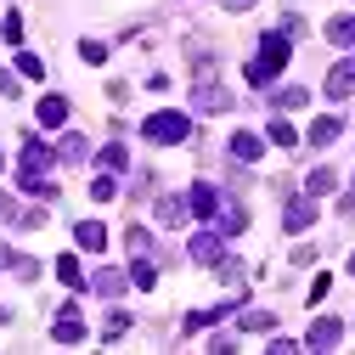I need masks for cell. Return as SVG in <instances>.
Instances as JSON below:
<instances>
[{"label": "cell", "mask_w": 355, "mask_h": 355, "mask_svg": "<svg viewBox=\"0 0 355 355\" xmlns=\"http://www.w3.org/2000/svg\"><path fill=\"white\" fill-rule=\"evenodd\" d=\"M293 57V40L282 34V28H271V34H265L259 40V57L248 62V85H271L277 73H282V62Z\"/></svg>", "instance_id": "obj_1"}, {"label": "cell", "mask_w": 355, "mask_h": 355, "mask_svg": "<svg viewBox=\"0 0 355 355\" xmlns=\"http://www.w3.org/2000/svg\"><path fill=\"white\" fill-rule=\"evenodd\" d=\"M141 136H147V141H158V147L192 141V119H187V113H153V119L141 124Z\"/></svg>", "instance_id": "obj_2"}, {"label": "cell", "mask_w": 355, "mask_h": 355, "mask_svg": "<svg viewBox=\"0 0 355 355\" xmlns=\"http://www.w3.org/2000/svg\"><path fill=\"white\" fill-rule=\"evenodd\" d=\"M187 254H192L198 265H220V259H226V232H220V226H203V232H192Z\"/></svg>", "instance_id": "obj_3"}, {"label": "cell", "mask_w": 355, "mask_h": 355, "mask_svg": "<svg viewBox=\"0 0 355 355\" xmlns=\"http://www.w3.org/2000/svg\"><path fill=\"white\" fill-rule=\"evenodd\" d=\"M57 164V147H46L40 136H23V153H17V175H46Z\"/></svg>", "instance_id": "obj_4"}, {"label": "cell", "mask_w": 355, "mask_h": 355, "mask_svg": "<svg viewBox=\"0 0 355 355\" xmlns=\"http://www.w3.org/2000/svg\"><path fill=\"white\" fill-rule=\"evenodd\" d=\"M51 338L57 344H85V316H79L73 304H62L57 316H51Z\"/></svg>", "instance_id": "obj_5"}, {"label": "cell", "mask_w": 355, "mask_h": 355, "mask_svg": "<svg viewBox=\"0 0 355 355\" xmlns=\"http://www.w3.org/2000/svg\"><path fill=\"white\" fill-rule=\"evenodd\" d=\"M192 107H198V113H226V107H232V91H226V85H214V79H198Z\"/></svg>", "instance_id": "obj_6"}, {"label": "cell", "mask_w": 355, "mask_h": 355, "mask_svg": "<svg viewBox=\"0 0 355 355\" xmlns=\"http://www.w3.org/2000/svg\"><path fill=\"white\" fill-rule=\"evenodd\" d=\"M310 220H316V198H310V192L282 203V226H288V232H310Z\"/></svg>", "instance_id": "obj_7"}, {"label": "cell", "mask_w": 355, "mask_h": 355, "mask_svg": "<svg viewBox=\"0 0 355 355\" xmlns=\"http://www.w3.org/2000/svg\"><path fill=\"white\" fill-rule=\"evenodd\" d=\"M214 226L226 232V237H237V232L248 226V209H243L237 198H220V214H214Z\"/></svg>", "instance_id": "obj_8"}, {"label": "cell", "mask_w": 355, "mask_h": 355, "mask_svg": "<svg viewBox=\"0 0 355 355\" xmlns=\"http://www.w3.org/2000/svg\"><path fill=\"white\" fill-rule=\"evenodd\" d=\"M338 136H344V119H338V113H322L316 124H310V136H304V141H310V147H333Z\"/></svg>", "instance_id": "obj_9"}, {"label": "cell", "mask_w": 355, "mask_h": 355, "mask_svg": "<svg viewBox=\"0 0 355 355\" xmlns=\"http://www.w3.org/2000/svg\"><path fill=\"white\" fill-rule=\"evenodd\" d=\"M73 243H79L85 254H102V248H107V226H102V220H79V226H73Z\"/></svg>", "instance_id": "obj_10"}, {"label": "cell", "mask_w": 355, "mask_h": 355, "mask_svg": "<svg viewBox=\"0 0 355 355\" xmlns=\"http://www.w3.org/2000/svg\"><path fill=\"white\" fill-rule=\"evenodd\" d=\"M187 214L214 220V214H220V192H214V187H192V192H187Z\"/></svg>", "instance_id": "obj_11"}, {"label": "cell", "mask_w": 355, "mask_h": 355, "mask_svg": "<svg viewBox=\"0 0 355 355\" xmlns=\"http://www.w3.org/2000/svg\"><path fill=\"white\" fill-rule=\"evenodd\" d=\"M124 282H130V271H113V265H102V271H91V288H96L102 299H119V293H124Z\"/></svg>", "instance_id": "obj_12"}, {"label": "cell", "mask_w": 355, "mask_h": 355, "mask_svg": "<svg viewBox=\"0 0 355 355\" xmlns=\"http://www.w3.org/2000/svg\"><path fill=\"white\" fill-rule=\"evenodd\" d=\"M338 338H344V322H333V316H322L316 327H310V338H304V344H310V349H333Z\"/></svg>", "instance_id": "obj_13"}, {"label": "cell", "mask_w": 355, "mask_h": 355, "mask_svg": "<svg viewBox=\"0 0 355 355\" xmlns=\"http://www.w3.org/2000/svg\"><path fill=\"white\" fill-rule=\"evenodd\" d=\"M349 85H355V62H338V68L327 73V102H344Z\"/></svg>", "instance_id": "obj_14"}, {"label": "cell", "mask_w": 355, "mask_h": 355, "mask_svg": "<svg viewBox=\"0 0 355 355\" xmlns=\"http://www.w3.org/2000/svg\"><path fill=\"white\" fill-rule=\"evenodd\" d=\"M259 153H265V141L254 136V130H237V136H232V158H237V164H254Z\"/></svg>", "instance_id": "obj_15"}, {"label": "cell", "mask_w": 355, "mask_h": 355, "mask_svg": "<svg viewBox=\"0 0 355 355\" xmlns=\"http://www.w3.org/2000/svg\"><path fill=\"white\" fill-rule=\"evenodd\" d=\"M57 158H62V164H85V158H91V147H85L79 130H68V136L57 141Z\"/></svg>", "instance_id": "obj_16"}, {"label": "cell", "mask_w": 355, "mask_h": 355, "mask_svg": "<svg viewBox=\"0 0 355 355\" xmlns=\"http://www.w3.org/2000/svg\"><path fill=\"white\" fill-rule=\"evenodd\" d=\"M57 282H62V288H91V277L79 271V259H73V254H62V259H57Z\"/></svg>", "instance_id": "obj_17"}, {"label": "cell", "mask_w": 355, "mask_h": 355, "mask_svg": "<svg viewBox=\"0 0 355 355\" xmlns=\"http://www.w3.org/2000/svg\"><path fill=\"white\" fill-rule=\"evenodd\" d=\"M271 102H277V113H299V107L310 102V91H304V85H282V91H277Z\"/></svg>", "instance_id": "obj_18"}, {"label": "cell", "mask_w": 355, "mask_h": 355, "mask_svg": "<svg viewBox=\"0 0 355 355\" xmlns=\"http://www.w3.org/2000/svg\"><path fill=\"white\" fill-rule=\"evenodd\" d=\"M17 187H23L28 198H46V203L57 198V181H51V175H17Z\"/></svg>", "instance_id": "obj_19"}, {"label": "cell", "mask_w": 355, "mask_h": 355, "mask_svg": "<svg viewBox=\"0 0 355 355\" xmlns=\"http://www.w3.org/2000/svg\"><path fill=\"white\" fill-rule=\"evenodd\" d=\"M130 288H158V271H153V254H136V265H130Z\"/></svg>", "instance_id": "obj_20"}, {"label": "cell", "mask_w": 355, "mask_h": 355, "mask_svg": "<svg viewBox=\"0 0 355 355\" xmlns=\"http://www.w3.org/2000/svg\"><path fill=\"white\" fill-rule=\"evenodd\" d=\"M327 40H333L338 51H349V46H355V17H333V23H327Z\"/></svg>", "instance_id": "obj_21"}, {"label": "cell", "mask_w": 355, "mask_h": 355, "mask_svg": "<svg viewBox=\"0 0 355 355\" xmlns=\"http://www.w3.org/2000/svg\"><path fill=\"white\" fill-rule=\"evenodd\" d=\"M40 124H51V130L68 124V102L62 96H46V102H40Z\"/></svg>", "instance_id": "obj_22"}, {"label": "cell", "mask_w": 355, "mask_h": 355, "mask_svg": "<svg viewBox=\"0 0 355 355\" xmlns=\"http://www.w3.org/2000/svg\"><path fill=\"white\" fill-rule=\"evenodd\" d=\"M333 187H338V175H333V169H310V181H304V192H310V198H327Z\"/></svg>", "instance_id": "obj_23"}, {"label": "cell", "mask_w": 355, "mask_h": 355, "mask_svg": "<svg viewBox=\"0 0 355 355\" xmlns=\"http://www.w3.org/2000/svg\"><path fill=\"white\" fill-rule=\"evenodd\" d=\"M271 322H277L271 310H243V316H237V327H243V333H271Z\"/></svg>", "instance_id": "obj_24"}, {"label": "cell", "mask_w": 355, "mask_h": 355, "mask_svg": "<svg viewBox=\"0 0 355 355\" xmlns=\"http://www.w3.org/2000/svg\"><path fill=\"white\" fill-rule=\"evenodd\" d=\"M158 220L164 226H181L187 220V198H158Z\"/></svg>", "instance_id": "obj_25"}, {"label": "cell", "mask_w": 355, "mask_h": 355, "mask_svg": "<svg viewBox=\"0 0 355 355\" xmlns=\"http://www.w3.org/2000/svg\"><path fill=\"white\" fill-rule=\"evenodd\" d=\"M265 141H277V147H299V136H293V124H288L282 113L271 119V130H265Z\"/></svg>", "instance_id": "obj_26"}, {"label": "cell", "mask_w": 355, "mask_h": 355, "mask_svg": "<svg viewBox=\"0 0 355 355\" xmlns=\"http://www.w3.org/2000/svg\"><path fill=\"white\" fill-rule=\"evenodd\" d=\"M130 333V310H107V322H102V338L113 344V338H124Z\"/></svg>", "instance_id": "obj_27"}, {"label": "cell", "mask_w": 355, "mask_h": 355, "mask_svg": "<svg viewBox=\"0 0 355 355\" xmlns=\"http://www.w3.org/2000/svg\"><path fill=\"white\" fill-rule=\"evenodd\" d=\"M91 198H96V203H113V198H119V181H113V169H102L96 181H91Z\"/></svg>", "instance_id": "obj_28"}, {"label": "cell", "mask_w": 355, "mask_h": 355, "mask_svg": "<svg viewBox=\"0 0 355 355\" xmlns=\"http://www.w3.org/2000/svg\"><path fill=\"white\" fill-rule=\"evenodd\" d=\"M17 73L23 79H46V62H40L34 51H17Z\"/></svg>", "instance_id": "obj_29"}, {"label": "cell", "mask_w": 355, "mask_h": 355, "mask_svg": "<svg viewBox=\"0 0 355 355\" xmlns=\"http://www.w3.org/2000/svg\"><path fill=\"white\" fill-rule=\"evenodd\" d=\"M124 164H130V153H124L119 141H107V147H102V169H113V175H119Z\"/></svg>", "instance_id": "obj_30"}, {"label": "cell", "mask_w": 355, "mask_h": 355, "mask_svg": "<svg viewBox=\"0 0 355 355\" xmlns=\"http://www.w3.org/2000/svg\"><path fill=\"white\" fill-rule=\"evenodd\" d=\"M130 254H153V232L147 226H130Z\"/></svg>", "instance_id": "obj_31"}, {"label": "cell", "mask_w": 355, "mask_h": 355, "mask_svg": "<svg viewBox=\"0 0 355 355\" xmlns=\"http://www.w3.org/2000/svg\"><path fill=\"white\" fill-rule=\"evenodd\" d=\"M12 271H17V282H34V277H40V259L17 254V259H12Z\"/></svg>", "instance_id": "obj_32"}, {"label": "cell", "mask_w": 355, "mask_h": 355, "mask_svg": "<svg viewBox=\"0 0 355 355\" xmlns=\"http://www.w3.org/2000/svg\"><path fill=\"white\" fill-rule=\"evenodd\" d=\"M79 57L85 62H107V46H102V40H79Z\"/></svg>", "instance_id": "obj_33"}, {"label": "cell", "mask_w": 355, "mask_h": 355, "mask_svg": "<svg viewBox=\"0 0 355 355\" xmlns=\"http://www.w3.org/2000/svg\"><path fill=\"white\" fill-rule=\"evenodd\" d=\"M214 271H220V282H243V265H237V259H220Z\"/></svg>", "instance_id": "obj_34"}, {"label": "cell", "mask_w": 355, "mask_h": 355, "mask_svg": "<svg viewBox=\"0 0 355 355\" xmlns=\"http://www.w3.org/2000/svg\"><path fill=\"white\" fill-rule=\"evenodd\" d=\"M0 34H6V40H12V46H17V40H23V17H17V12H12V17H6V23H0Z\"/></svg>", "instance_id": "obj_35"}, {"label": "cell", "mask_w": 355, "mask_h": 355, "mask_svg": "<svg viewBox=\"0 0 355 355\" xmlns=\"http://www.w3.org/2000/svg\"><path fill=\"white\" fill-rule=\"evenodd\" d=\"M17 91H23L17 73H12V68H0V96H17Z\"/></svg>", "instance_id": "obj_36"}, {"label": "cell", "mask_w": 355, "mask_h": 355, "mask_svg": "<svg viewBox=\"0 0 355 355\" xmlns=\"http://www.w3.org/2000/svg\"><path fill=\"white\" fill-rule=\"evenodd\" d=\"M17 226H23V232H40V226H46V209H28V214L17 220Z\"/></svg>", "instance_id": "obj_37"}, {"label": "cell", "mask_w": 355, "mask_h": 355, "mask_svg": "<svg viewBox=\"0 0 355 355\" xmlns=\"http://www.w3.org/2000/svg\"><path fill=\"white\" fill-rule=\"evenodd\" d=\"M282 34H288V40H299V34H304V17H293V12H288V17H282Z\"/></svg>", "instance_id": "obj_38"}, {"label": "cell", "mask_w": 355, "mask_h": 355, "mask_svg": "<svg viewBox=\"0 0 355 355\" xmlns=\"http://www.w3.org/2000/svg\"><path fill=\"white\" fill-rule=\"evenodd\" d=\"M220 6H226V12H248V6H254V0H220Z\"/></svg>", "instance_id": "obj_39"}, {"label": "cell", "mask_w": 355, "mask_h": 355, "mask_svg": "<svg viewBox=\"0 0 355 355\" xmlns=\"http://www.w3.org/2000/svg\"><path fill=\"white\" fill-rule=\"evenodd\" d=\"M338 209H344V214H355V192H344V198H338Z\"/></svg>", "instance_id": "obj_40"}, {"label": "cell", "mask_w": 355, "mask_h": 355, "mask_svg": "<svg viewBox=\"0 0 355 355\" xmlns=\"http://www.w3.org/2000/svg\"><path fill=\"white\" fill-rule=\"evenodd\" d=\"M0 220H12V198L6 192H0Z\"/></svg>", "instance_id": "obj_41"}, {"label": "cell", "mask_w": 355, "mask_h": 355, "mask_svg": "<svg viewBox=\"0 0 355 355\" xmlns=\"http://www.w3.org/2000/svg\"><path fill=\"white\" fill-rule=\"evenodd\" d=\"M349 277H355V254H349Z\"/></svg>", "instance_id": "obj_42"}]
</instances>
